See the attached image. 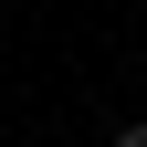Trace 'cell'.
<instances>
[{
    "mask_svg": "<svg viewBox=\"0 0 147 147\" xmlns=\"http://www.w3.org/2000/svg\"><path fill=\"white\" fill-rule=\"evenodd\" d=\"M116 147H147V126H116Z\"/></svg>",
    "mask_w": 147,
    "mask_h": 147,
    "instance_id": "cell-1",
    "label": "cell"
}]
</instances>
